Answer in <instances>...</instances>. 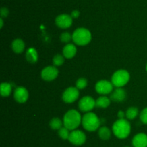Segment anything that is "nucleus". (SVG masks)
I'll return each mask as SVG.
<instances>
[{
	"label": "nucleus",
	"mask_w": 147,
	"mask_h": 147,
	"mask_svg": "<svg viewBox=\"0 0 147 147\" xmlns=\"http://www.w3.org/2000/svg\"><path fill=\"white\" fill-rule=\"evenodd\" d=\"M59 74L58 69L55 66H48L45 67L41 72V77L43 80L51 82L57 77Z\"/></svg>",
	"instance_id": "nucleus-9"
},
{
	"label": "nucleus",
	"mask_w": 147,
	"mask_h": 147,
	"mask_svg": "<svg viewBox=\"0 0 147 147\" xmlns=\"http://www.w3.org/2000/svg\"><path fill=\"white\" fill-rule=\"evenodd\" d=\"M71 40H73V35H71L68 32H64L60 35V40L63 43H67Z\"/></svg>",
	"instance_id": "nucleus-26"
},
{
	"label": "nucleus",
	"mask_w": 147,
	"mask_h": 147,
	"mask_svg": "<svg viewBox=\"0 0 147 147\" xmlns=\"http://www.w3.org/2000/svg\"><path fill=\"white\" fill-rule=\"evenodd\" d=\"M57 133H58L59 136H60L62 139L68 140L70 132V130L67 129L66 127L65 126L62 127L61 128H60V129L58 130Z\"/></svg>",
	"instance_id": "nucleus-23"
},
{
	"label": "nucleus",
	"mask_w": 147,
	"mask_h": 147,
	"mask_svg": "<svg viewBox=\"0 0 147 147\" xmlns=\"http://www.w3.org/2000/svg\"><path fill=\"white\" fill-rule=\"evenodd\" d=\"M73 41L78 46H84L88 44L92 39L90 30L85 27L77 28L73 33Z\"/></svg>",
	"instance_id": "nucleus-3"
},
{
	"label": "nucleus",
	"mask_w": 147,
	"mask_h": 147,
	"mask_svg": "<svg viewBox=\"0 0 147 147\" xmlns=\"http://www.w3.org/2000/svg\"><path fill=\"white\" fill-rule=\"evenodd\" d=\"M88 81L86 78H79L76 82V88L80 89H83L87 86Z\"/></svg>",
	"instance_id": "nucleus-25"
},
{
	"label": "nucleus",
	"mask_w": 147,
	"mask_h": 147,
	"mask_svg": "<svg viewBox=\"0 0 147 147\" xmlns=\"http://www.w3.org/2000/svg\"><path fill=\"white\" fill-rule=\"evenodd\" d=\"M68 141L75 146H81L86 141V135L80 130H73L70 132Z\"/></svg>",
	"instance_id": "nucleus-6"
},
{
	"label": "nucleus",
	"mask_w": 147,
	"mask_h": 147,
	"mask_svg": "<svg viewBox=\"0 0 147 147\" xmlns=\"http://www.w3.org/2000/svg\"><path fill=\"white\" fill-rule=\"evenodd\" d=\"M82 122L80 112L76 110H70L63 117V125L70 131L76 130Z\"/></svg>",
	"instance_id": "nucleus-2"
},
{
	"label": "nucleus",
	"mask_w": 147,
	"mask_h": 147,
	"mask_svg": "<svg viewBox=\"0 0 147 147\" xmlns=\"http://www.w3.org/2000/svg\"><path fill=\"white\" fill-rule=\"evenodd\" d=\"M65 62V57L63 55L57 54L53 57V63L55 66H60L63 65Z\"/></svg>",
	"instance_id": "nucleus-24"
},
{
	"label": "nucleus",
	"mask_w": 147,
	"mask_h": 147,
	"mask_svg": "<svg viewBox=\"0 0 147 147\" xmlns=\"http://www.w3.org/2000/svg\"><path fill=\"white\" fill-rule=\"evenodd\" d=\"M26 59L28 62L31 63H35L38 60V53L34 48H30L26 52Z\"/></svg>",
	"instance_id": "nucleus-17"
},
{
	"label": "nucleus",
	"mask_w": 147,
	"mask_h": 147,
	"mask_svg": "<svg viewBox=\"0 0 147 147\" xmlns=\"http://www.w3.org/2000/svg\"><path fill=\"white\" fill-rule=\"evenodd\" d=\"M134 147H147V135L144 133H139L134 136L132 139Z\"/></svg>",
	"instance_id": "nucleus-13"
},
{
	"label": "nucleus",
	"mask_w": 147,
	"mask_h": 147,
	"mask_svg": "<svg viewBox=\"0 0 147 147\" xmlns=\"http://www.w3.org/2000/svg\"><path fill=\"white\" fill-rule=\"evenodd\" d=\"M9 10L7 8H6V7H2L1 9V10H0V14H1V18H3V17H7L9 15Z\"/></svg>",
	"instance_id": "nucleus-28"
},
{
	"label": "nucleus",
	"mask_w": 147,
	"mask_h": 147,
	"mask_svg": "<svg viewBox=\"0 0 147 147\" xmlns=\"http://www.w3.org/2000/svg\"><path fill=\"white\" fill-rule=\"evenodd\" d=\"M78 107L83 112H88L96 107V100L90 96H84L79 101Z\"/></svg>",
	"instance_id": "nucleus-8"
},
{
	"label": "nucleus",
	"mask_w": 147,
	"mask_h": 147,
	"mask_svg": "<svg viewBox=\"0 0 147 147\" xmlns=\"http://www.w3.org/2000/svg\"><path fill=\"white\" fill-rule=\"evenodd\" d=\"M111 99L106 96H100L96 100V107L106 108L110 105Z\"/></svg>",
	"instance_id": "nucleus-18"
},
{
	"label": "nucleus",
	"mask_w": 147,
	"mask_h": 147,
	"mask_svg": "<svg viewBox=\"0 0 147 147\" xmlns=\"http://www.w3.org/2000/svg\"><path fill=\"white\" fill-rule=\"evenodd\" d=\"M130 74L124 69H120L113 73L111 77V83L116 88L123 87L129 82Z\"/></svg>",
	"instance_id": "nucleus-5"
},
{
	"label": "nucleus",
	"mask_w": 147,
	"mask_h": 147,
	"mask_svg": "<svg viewBox=\"0 0 147 147\" xmlns=\"http://www.w3.org/2000/svg\"><path fill=\"white\" fill-rule=\"evenodd\" d=\"M125 116H126V113L123 111L120 110L118 112V118H119V119H124Z\"/></svg>",
	"instance_id": "nucleus-30"
},
{
	"label": "nucleus",
	"mask_w": 147,
	"mask_h": 147,
	"mask_svg": "<svg viewBox=\"0 0 147 147\" xmlns=\"http://www.w3.org/2000/svg\"><path fill=\"white\" fill-rule=\"evenodd\" d=\"M79 97V89L76 87L70 86L63 92L62 98L65 103H73Z\"/></svg>",
	"instance_id": "nucleus-7"
},
{
	"label": "nucleus",
	"mask_w": 147,
	"mask_h": 147,
	"mask_svg": "<svg viewBox=\"0 0 147 147\" xmlns=\"http://www.w3.org/2000/svg\"><path fill=\"white\" fill-rule=\"evenodd\" d=\"M14 98L19 103H24L29 98V92L24 86H18L14 92Z\"/></svg>",
	"instance_id": "nucleus-12"
},
{
	"label": "nucleus",
	"mask_w": 147,
	"mask_h": 147,
	"mask_svg": "<svg viewBox=\"0 0 147 147\" xmlns=\"http://www.w3.org/2000/svg\"><path fill=\"white\" fill-rule=\"evenodd\" d=\"M139 114V110L136 107H130L126 112V116L129 120H134Z\"/></svg>",
	"instance_id": "nucleus-22"
},
{
	"label": "nucleus",
	"mask_w": 147,
	"mask_h": 147,
	"mask_svg": "<svg viewBox=\"0 0 147 147\" xmlns=\"http://www.w3.org/2000/svg\"><path fill=\"white\" fill-rule=\"evenodd\" d=\"M63 121L59 118H53L50 121V127L53 130H57L58 131L60 128L63 127Z\"/></svg>",
	"instance_id": "nucleus-21"
},
{
	"label": "nucleus",
	"mask_w": 147,
	"mask_h": 147,
	"mask_svg": "<svg viewBox=\"0 0 147 147\" xmlns=\"http://www.w3.org/2000/svg\"><path fill=\"white\" fill-rule=\"evenodd\" d=\"M55 24L60 28H69L73 24V17L67 14H60L55 18Z\"/></svg>",
	"instance_id": "nucleus-11"
},
{
	"label": "nucleus",
	"mask_w": 147,
	"mask_h": 147,
	"mask_svg": "<svg viewBox=\"0 0 147 147\" xmlns=\"http://www.w3.org/2000/svg\"><path fill=\"white\" fill-rule=\"evenodd\" d=\"M126 97V93L122 87H118L112 92L111 95V99L114 102H121L125 100Z\"/></svg>",
	"instance_id": "nucleus-14"
},
{
	"label": "nucleus",
	"mask_w": 147,
	"mask_h": 147,
	"mask_svg": "<svg viewBox=\"0 0 147 147\" xmlns=\"http://www.w3.org/2000/svg\"><path fill=\"white\" fill-rule=\"evenodd\" d=\"M79 15H80V12L78 11V10H73V12H71V14H70V16H71L73 18H78V17H79Z\"/></svg>",
	"instance_id": "nucleus-29"
},
{
	"label": "nucleus",
	"mask_w": 147,
	"mask_h": 147,
	"mask_svg": "<svg viewBox=\"0 0 147 147\" xmlns=\"http://www.w3.org/2000/svg\"><path fill=\"white\" fill-rule=\"evenodd\" d=\"M146 72H147V63H146Z\"/></svg>",
	"instance_id": "nucleus-32"
},
{
	"label": "nucleus",
	"mask_w": 147,
	"mask_h": 147,
	"mask_svg": "<svg viewBox=\"0 0 147 147\" xmlns=\"http://www.w3.org/2000/svg\"><path fill=\"white\" fill-rule=\"evenodd\" d=\"M24 42L20 38L14 39L11 43V48L15 53H22L24 50Z\"/></svg>",
	"instance_id": "nucleus-16"
},
{
	"label": "nucleus",
	"mask_w": 147,
	"mask_h": 147,
	"mask_svg": "<svg viewBox=\"0 0 147 147\" xmlns=\"http://www.w3.org/2000/svg\"><path fill=\"white\" fill-rule=\"evenodd\" d=\"M11 84L8 83V82H3L1 84L0 86V92H1V95L4 97H7L11 95Z\"/></svg>",
	"instance_id": "nucleus-19"
},
{
	"label": "nucleus",
	"mask_w": 147,
	"mask_h": 147,
	"mask_svg": "<svg viewBox=\"0 0 147 147\" xmlns=\"http://www.w3.org/2000/svg\"><path fill=\"white\" fill-rule=\"evenodd\" d=\"M82 125L88 131L93 132L98 130L100 125V120L94 112H88L83 115L82 118Z\"/></svg>",
	"instance_id": "nucleus-4"
},
{
	"label": "nucleus",
	"mask_w": 147,
	"mask_h": 147,
	"mask_svg": "<svg viewBox=\"0 0 147 147\" xmlns=\"http://www.w3.org/2000/svg\"><path fill=\"white\" fill-rule=\"evenodd\" d=\"M0 23H1V28L3 27V24H4V21H3V18H0Z\"/></svg>",
	"instance_id": "nucleus-31"
},
{
	"label": "nucleus",
	"mask_w": 147,
	"mask_h": 147,
	"mask_svg": "<svg viewBox=\"0 0 147 147\" xmlns=\"http://www.w3.org/2000/svg\"><path fill=\"white\" fill-rule=\"evenodd\" d=\"M130 122L129 120L124 119H119L115 121L112 126V131L115 136L119 139H125L127 138L131 133Z\"/></svg>",
	"instance_id": "nucleus-1"
},
{
	"label": "nucleus",
	"mask_w": 147,
	"mask_h": 147,
	"mask_svg": "<svg viewBox=\"0 0 147 147\" xmlns=\"http://www.w3.org/2000/svg\"><path fill=\"white\" fill-rule=\"evenodd\" d=\"M98 136L100 137V139L104 140V141L109 140L111 136V131L108 127L103 126L99 128Z\"/></svg>",
	"instance_id": "nucleus-20"
},
{
	"label": "nucleus",
	"mask_w": 147,
	"mask_h": 147,
	"mask_svg": "<svg viewBox=\"0 0 147 147\" xmlns=\"http://www.w3.org/2000/svg\"><path fill=\"white\" fill-rule=\"evenodd\" d=\"M96 91L100 95H108L110 94L113 89V85L111 82L108 80L102 79L96 84Z\"/></svg>",
	"instance_id": "nucleus-10"
},
{
	"label": "nucleus",
	"mask_w": 147,
	"mask_h": 147,
	"mask_svg": "<svg viewBox=\"0 0 147 147\" xmlns=\"http://www.w3.org/2000/svg\"><path fill=\"white\" fill-rule=\"evenodd\" d=\"M125 147H130V146H125Z\"/></svg>",
	"instance_id": "nucleus-33"
},
{
	"label": "nucleus",
	"mask_w": 147,
	"mask_h": 147,
	"mask_svg": "<svg viewBox=\"0 0 147 147\" xmlns=\"http://www.w3.org/2000/svg\"><path fill=\"white\" fill-rule=\"evenodd\" d=\"M139 117H140L141 121H142L144 124L147 125V108H144V109L142 110Z\"/></svg>",
	"instance_id": "nucleus-27"
},
{
	"label": "nucleus",
	"mask_w": 147,
	"mask_h": 147,
	"mask_svg": "<svg viewBox=\"0 0 147 147\" xmlns=\"http://www.w3.org/2000/svg\"><path fill=\"white\" fill-rule=\"evenodd\" d=\"M77 53V48L74 44L72 43H67L64 46L63 49V56L65 59H73Z\"/></svg>",
	"instance_id": "nucleus-15"
}]
</instances>
